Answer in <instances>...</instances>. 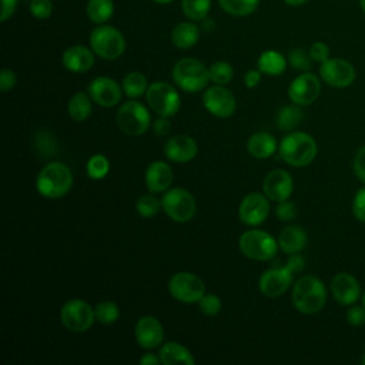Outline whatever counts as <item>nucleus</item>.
I'll use <instances>...</instances> for the list:
<instances>
[{
	"mask_svg": "<svg viewBox=\"0 0 365 365\" xmlns=\"http://www.w3.org/2000/svg\"><path fill=\"white\" fill-rule=\"evenodd\" d=\"M269 214V201L265 194L250 192L247 194L238 207V217L242 224L248 227H257L262 224Z\"/></svg>",
	"mask_w": 365,
	"mask_h": 365,
	"instance_id": "14",
	"label": "nucleus"
},
{
	"mask_svg": "<svg viewBox=\"0 0 365 365\" xmlns=\"http://www.w3.org/2000/svg\"><path fill=\"white\" fill-rule=\"evenodd\" d=\"M202 21V29L204 30H207V31H212V29L215 27V24H214V21L212 20H210V19H204V20H201Z\"/></svg>",
	"mask_w": 365,
	"mask_h": 365,
	"instance_id": "54",
	"label": "nucleus"
},
{
	"mask_svg": "<svg viewBox=\"0 0 365 365\" xmlns=\"http://www.w3.org/2000/svg\"><path fill=\"white\" fill-rule=\"evenodd\" d=\"M202 104L208 113L218 118L231 117L237 108V100L234 94L220 84H215L204 91Z\"/></svg>",
	"mask_w": 365,
	"mask_h": 365,
	"instance_id": "13",
	"label": "nucleus"
},
{
	"mask_svg": "<svg viewBox=\"0 0 365 365\" xmlns=\"http://www.w3.org/2000/svg\"><path fill=\"white\" fill-rule=\"evenodd\" d=\"M319 93L321 81L314 73L309 71H302L291 81L288 87L289 100L298 106L312 104L318 98Z\"/></svg>",
	"mask_w": 365,
	"mask_h": 365,
	"instance_id": "15",
	"label": "nucleus"
},
{
	"mask_svg": "<svg viewBox=\"0 0 365 365\" xmlns=\"http://www.w3.org/2000/svg\"><path fill=\"white\" fill-rule=\"evenodd\" d=\"M29 10L33 17L38 20H47L53 13V3L51 0H31Z\"/></svg>",
	"mask_w": 365,
	"mask_h": 365,
	"instance_id": "41",
	"label": "nucleus"
},
{
	"mask_svg": "<svg viewBox=\"0 0 365 365\" xmlns=\"http://www.w3.org/2000/svg\"><path fill=\"white\" fill-rule=\"evenodd\" d=\"M168 292L171 297H174L177 301L184 304H194L201 299V297L205 294V285L204 281L187 271L175 272L170 281H168Z\"/></svg>",
	"mask_w": 365,
	"mask_h": 365,
	"instance_id": "10",
	"label": "nucleus"
},
{
	"mask_svg": "<svg viewBox=\"0 0 365 365\" xmlns=\"http://www.w3.org/2000/svg\"><path fill=\"white\" fill-rule=\"evenodd\" d=\"M211 0H181V10L192 21H201L208 16Z\"/></svg>",
	"mask_w": 365,
	"mask_h": 365,
	"instance_id": "34",
	"label": "nucleus"
},
{
	"mask_svg": "<svg viewBox=\"0 0 365 365\" xmlns=\"http://www.w3.org/2000/svg\"><path fill=\"white\" fill-rule=\"evenodd\" d=\"M308 242V235L305 232V230L299 225H288L285 227L278 237V245L279 248L289 254H295L299 252L305 248Z\"/></svg>",
	"mask_w": 365,
	"mask_h": 365,
	"instance_id": "24",
	"label": "nucleus"
},
{
	"mask_svg": "<svg viewBox=\"0 0 365 365\" xmlns=\"http://www.w3.org/2000/svg\"><path fill=\"white\" fill-rule=\"evenodd\" d=\"M134 334L138 345L144 349H154L160 346L164 339V328L153 315L141 317L135 324Z\"/></svg>",
	"mask_w": 365,
	"mask_h": 365,
	"instance_id": "20",
	"label": "nucleus"
},
{
	"mask_svg": "<svg viewBox=\"0 0 365 365\" xmlns=\"http://www.w3.org/2000/svg\"><path fill=\"white\" fill-rule=\"evenodd\" d=\"M161 207V200L157 198L154 194H143L138 197L135 202V210L143 218H153L158 214Z\"/></svg>",
	"mask_w": 365,
	"mask_h": 365,
	"instance_id": "37",
	"label": "nucleus"
},
{
	"mask_svg": "<svg viewBox=\"0 0 365 365\" xmlns=\"http://www.w3.org/2000/svg\"><path fill=\"white\" fill-rule=\"evenodd\" d=\"M257 66L262 74L279 76L287 68V60L279 51L267 50V51L261 53V56L258 57Z\"/></svg>",
	"mask_w": 365,
	"mask_h": 365,
	"instance_id": "28",
	"label": "nucleus"
},
{
	"mask_svg": "<svg viewBox=\"0 0 365 365\" xmlns=\"http://www.w3.org/2000/svg\"><path fill=\"white\" fill-rule=\"evenodd\" d=\"M362 364L365 365V352H364V355H362Z\"/></svg>",
	"mask_w": 365,
	"mask_h": 365,
	"instance_id": "59",
	"label": "nucleus"
},
{
	"mask_svg": "<svg viewBox=\"0 0 365 365\" xmlns=\"http://www.w3.org/2000/svg\"><path fill=\"white\" fill-rule=\"evenodd\" d=\"M285 4L291 6V7H299V6H304L305 3H308L309 0H284Z\"/></svg>",
	"mask_w": 365,
	"mask_h": 365,
	"instance_id": "55",
	"label": "nucleus"
},
{
	"mask_svg": "<svg viewBox=\"0 0 365 365\" xmlns=\"http://www.w3.org/2000/svg\"><path fill=\"white\" fill-rule=\"evenodd\" d=\"M170 117H160V118H157L155 121H154V124H153V130H154V133L157 134V135H167L168 133H170V130H171V123H170V120H168Z\"/></svg>",
	"mask_w": 365,
	"mask_h": 365,
	"instance_id": "51",
	"label": "nucleus"
},
{
	"mask_svg": "<svg viewBox=\"0 0 365 365\" xmlns=\"http://www.w3.org/2000/svg\"><path fill=\"white\" fill-rule=\"evenodd\" d=\"M361 304L365 307V291H364L362 295H361Z\"/></svg>",
	"mask_w": 365,
	"mask_h": 365,
	"instance_id": "58",
	"label": "nucleus"
},
{
	"mask_svg": "<svg viewBox=\"0 0 365 365\" xmlns=\"http://www.w3.org/2000/svg\"><path fill=\"white\" fill-rule=\"evenodd\" d=\"M198 153L197 141L187 134L170 137L164 144V154L174 163H188Z\"/></svg>",
	"mask_w": 365,
	"mask_h": 365,
	"instance_id": "21",
	"label": "nucleus"
},
{
	"mask_svg": "<svg viewBox=\"0 0 365 365\" xmlns=\"http://www.w3.org/2000/svg\"><path fill=\"white\" fill-rule=\"evenodd\" d=\"M346 322L352 327H361L365 324V307L352 304L346 311Z\"/></svg>",
	"mask_w": 365,
	"mask_h": 365,
	"instance_id": "45",
	"label": "nucleus"
},
{
	"mask_svg": "<svg viewBox=\"0 0 365 365\" xmlns=\"http://www.w3.org/2000/svg\"><path fill=\"white\" fill-rule=\"evenodd\" d=\"M161 359H160V355H155L153 352H147L144 354L141 358H140V364L141 365H157L160 364Z\"/></svg>",
	"mask_w": 365,
	"mask_h": 365,
	"instance_id": "53",
	"label": "nucleus"
},
{
	"mask_svg": "<svg viewBox=\"0 0 365 365\" xmlns=\"http://www.w3.org/2000/svg\"><path fill=\"white\" fill-rule=\"evenodd\" d=\"M60 319L68 331L86 332L96 321L94 308H91V305L83 299H68L61 307Z\"/></svg>",
	"mask_w": 365,
	"mask_h": 365,
	"instance_id": "11",
	"label": "nucleus"
},
{
	"mask_svg": "<svg viewBox=\"0 0 365 365\" xmlns=\"http://www.w3.org/2000/svg\"><path fill=\"white\" fill-rule=\"evenodd\" d=\"M288 267V269L291 272H301L304 268H305V259L299 255V252H295V254H289L288 257V261L285 264Z\"/></svg>",
	"mask_w": 365,
	"mask_h": 365,
	"instance_id": "49",
	"label": "nucleus"
},
{
	"mask_svg": "<svg viewBox=\"0 0 365 365\" xmlns=\"http://www.w3.org/2000/svg\"><path fill=\"white\" fill-rule=\"evenodd\" d=\"M304 120V111L298 104L284 106L277 114V125L281 131H292Z\"/></svg>",
	"mask_w": 365,
	"mask_h": 365,
	"instance_id": "31",
	"label": "nucleus"
},
{
	"mask_svg": "<svg viewBox=\"0 0 365 365\" xmlns=\"http://www.w3.org/2000/svg\"><path fill=\"white\" fill-rule=\"evenodd\" d=\"M145 98L150 108L160 117H173L181 107L180 94L171 84L164 81L151 83L145 91Z\"/></svg>",
	"mask_w": 365,
	"mask_h": 365,
	"instance_id": "9",
	"label": "nucleus"
},
{
	"mask_svg": "<svg viewBox=\"0 0 365 365\" xmlns=\"http://www.w3.org/2000/svg\"><path fill=\"white\" fill-rule=\"evenodd\" d=\"M91 97L90 94H86L83 91L76 93L68 104H67V111L68 115L74 120V121H84L86 118L90 117L91 111H93V106H91Z\"/></svg>",
	"mask_w": 365,
	"mask_h": 365,
	"instance_id": "29",
	"label": "nucleus"
},
{
	"mask_svg": "<svg viewBox=\"0 0 365 365\" xmlns=\"http://www.w3.org/2000/svg\"><path fill=\"white\" fill-rule=\"evenodd\" d=\"M292 277L294 272H291L287 265L274 267L261 274L258 288L265 297L277 298L288 291L292 284Z\"/></svg>",
	"mask_w": 365,
	"mask_h": 365,
	"instance_id": "16",
	"label": "nucleus"
},
{
	"mask_svg": "<svg viewBox=\"0 0 365 365\" xmlns=\"http://www.w3.org/2000/svg\"><path fill=\"white\" fill-rule=\"evenodd\" d=\"M297 212H298V210H297L295 202H292L289 200L278 202V205L275 208V215L281 221H292L297 217Z\"/></svg>",
	"mask_w": 365,
	"mask_h": 365,
	"instance_id": "44",
	"label": "nucleus"
},
{
	"mask_svg": "<svg viewBox=\"0 0 365 365\" xmlns=\"http://www.w3.org/2000/svg\"><path fill=\"white\" fill-rule=\"evenodd\" d=\"M94 315L100 324H114L120 317V308L113 301H101L94 307Z\"/></svg>",
	"mask_w": 365,
	"mask_h": 365,
	"instance_id": "35",
	"label": "nucleus"
},
{
	"mask_svg": "<svg viewBox=\"0 0 365 365\" xmlns=\"http://www.w3.org/2000/svg\"><path fill=\"white\" fill-rule=\"evenodd\" d=\"M63 66L73 73H86L94 66V51L86 46H71L64 50Z\"/></svg>",
	"mask_w": 365,
	"mask_h": 365,
	"instance_id": "23",
	"label": "nucleus"
},
{
	"mask_svg": "<svg viewBox=\"0 0 365 365\" xmlns=\"http://www.w3.org/2000/svg\"><path fill=\"white\" fill-rule=\"evenodd\" d=\"M312 58L309 56V51L298 47V48H292L288 53V63L291 64L292 68L299 70V71H308L312 66Z\"/></svg>",
	"mask_w": 365,
	"mask_h": 365,
	"instance_id": "39",
	"label": "nucleus"
},
{
	"mask_svg": "<svg viewBox=\"0 0 365 365\" xmlns=\"http://www.w3.org/2000/svg\"><path fill=\"white\" fill-rule=\"evenodd\" d=\"M115 121L118 128L131 137H137L144 134L151 123L150 113L143 103L135 100L125 101L117 111Z\"/></svg>",
	"mask_w": 365,
	"mask_h": 365,
	"instance_id": "8",
	"label": "nucleus"
},
{
	"mask_svg": "<svg viewBox=\"0 0 365 365\" xmlns=\"http://www.w3.org/2000/svg\"><path fill=\"white\" fill-rule=\"evenodd\" d=\"M161 207L164 212L177 222L190 221L197 211L194 195L181 187L168 188L161 197Z\"/></svg>",
	"mask_w": 365,
	"mask_h": 365,
	"instance_id": "7",
	"label": "nucleus"
},
{
	"mask_svg": "<svg viewBox=\"0 0 365 365\" xmlns=\"http://www.w3.org/2000/svg\"><path fill=\"white\" fill-rule=\"evenodd\" d=\"M87 175L93 180H101L104 178L110 171V161L103 154H94L88 158L86 164Z\"/></svg>",
	"mask_w": 365,
	"mask_h": 365,
	"instance_id": "36",
	"label": "nucleus"
},
{
	"mask_svg": "<svg viewBox=\"0 0 365 365\" xmlns=\"http://www.w3.org/2000/svg\"><path fill=\"white\" fill-rule=\"evenodd\" d=\"M17 83V77L16 73L10 68H3L0 73V90L3 93H7L9 90H11Z\"/></svg>",
	"mask_w": 365,
	"mask_h": 365,
	"instance_id": "48",
	"label": "nucleus"
},
{
	"mask_svg": "<svg viewBox=\"0 0 365 365\" xmlns=\"http://www.w3.org/2000/svg\"><path fill=\"white\" fill-rule=\"evenodd\" d=\"M241 252L254 261H269L278 251V240L262 230H248L238 240Z\"/></svg>",
	"mask_w": 365,
	"mask_h": 365,
	"instance_id": "6",
	"label": "nucleus"
},
{
	"mask_svg": "<svg viewBox=\"0 0 365 365\" xmlns=\"http://www.w3.org/2000/svg\"><path fill=\"white\" fill-rule=\"evenodd\" d=\"M319 77L324 83L335 88L351 86L356 77L355 67L345 58H328L319 66Z\"/></svg>",
	"mask_w": 365,
	"mask_h": 365,
	"instance_id": "12",
	"label": "nucleus"
},
{
	"mask_svg": "<svg viewBox=\"0 0 365 365\" xmlns=\"http://www.w3.org/2000/svg\"><path fill=\"white\" fill-rule=\"evenodd\" d=\"M309 56L314 61L317 63H322L325 60L329 58V47L328 44H325L324 41H315L311 44L309 47Z\"/></svg>",
	"mask_w": 365,
	"mask_h": 365,
	"instance_id": "47",
	"label": "nucleus"
},
{
	"mask_svg": "<svg viewBox=\"0 0 365 365\" xmlns=\"http://www.w3.org/2000/svg\"><path fill=\"white\" fill-rule=\"evenodd\" d=\"M121 87H123V91L128 97L137 98V97H141L143 94H145L148 84H147V78L144 74H141L138 71H131L123 78Z\"/></svg>",
	"mask_w": 365,
	"mask_h": 365,
	"instance_id": "32",
	"label": "nucleus"
},
{
	"mask_svg": "<svg viewBox=\"0 0 365 365\" xmlns=\"http://www.w3.org/2000/svg\"><path fill=\"white\" fill-rule=\"evenodd\" d=\"M200 38V27L191 21L178 23L171 33V40L177 48L187 50L197 44Z\"/></svg>",
	"mask_w": 365,
	"mask_h": 365,
	"instance_id": "27",
	"label": "nucleus"
},
{
	"mask_svg": "<svg viewBox=\"0 0 365 365\" xmlns=\"http://www.w3.org/2000/svg\"><path fill=\"white\" fill-rule=\"evenodd\" d=\"M87 17L94 24H104L114 13L113 0H88L86 6Z\"/></svg>",
	"mask_w": 365,
	"mask_h": 365,
	"instance_id": "30",
	"label": "nucleus"
},
{
	"mask_svg": "<svg viewBox=\"0 0 365 365\" xmlns=\"http://www.w3.org/2000/svg\"><path fill=\"white\" fill-rule=\"evenodd\" d=\"M358 3H359V7H361V10L365 13V0H358Z\"/></svg>",
	"mask_w": 365,
	"mask_h": 365,
	"instance_id": "57",
	"label": "nucleus"
},
{
	"mask_svg": "<svg viewBox=\"0 0 365 365\" xmlns=\"http://www.w3.org/2000/svg\"><path fill=\"white\" fill-rule=\"evenodd\" d=\"M262 190L269 200L275 202H281V201L289 200L294 191V180L288 171L277 168L269 171L265 175L262 182Z\"/></svg>",
	"mask_w": 365,
	"mask_h": 365,
	"instance_id": "18",
	"label": "nucleus"
},
{
	"mask_svg": "<svg viewBox=\"0 0 365 365\" xmlns=\"http://www.w3.org/2000/svg\"><path fill=\"white\" fill-rule=\"evenodd\" d=\"M208 73H210V81H212L214 84H220V86H224V84L230 83L234 77L232 66L227 61L212 63L208 67Z\"/></svg>",
	"mask_w": 365,
	"mask_h": 365,
	"instance_id": "38",
	"label": "nucleus"
},
{
	"mask_svg": "<svg viewBox=\"0 0 365 365\" xmlns=\"http://www.w3.org/2000/svg\"><path fill=\"white\" fill-rule=\"evenodd\" d=\"M221 9L235 17H244L254 13L259 0H218Z\"/></svg>",
	"mask_w": 365,
	"mask_h": 365,
	"instance_id": "33",
	"label": "nucleus"
},
{
	"mask_svg": "<svg viewBox=\"0 0 365 365\" xmlns=\"http://www.w3.org/2000/svg\"><path fill=\"white\" fill-rule=\"evenodd\" d=\"M153 1H155L157 4H168V3H171L173 0H153Z\"/></svg>",
	"mask_w": 365,
	"mask_h": 365,
	"instance_id": "56",
	"label": "nucleus"
},
{
	"mask_svg": "<svg viewBox=\"0 0 365 365\" xmlns=\"http://www.w3.org/2000/svg\"><path fill=\"white\" fill-rule=\"evenodd\" d=\"M160 359L164 365H194L195 359L191 352L175 341L165 342L160 346Z\"/></svg>",
	"mask_w": 365,
	"mask_h": 365,
	"instance_id": "25",
	"label": "nucleus"
},
{
	"mask_svg": "<svg viewBox=\"0 0 365 365\" xmlns=\"http://www.w3.org/2000/svg\"><path fill=\"white\" fill-rule=\"evenodd\" d=\"M198 307L204 315L212 317L221 311V299L215 294H204L198 301Z\"/></svg>",
	"mask_w": 365,
	"mask_h": 365,
	"instance_id": "40",
	"label": "nucleus"
},
{
	"mask_svg": "<svg viewBox=\"0 0 365 365\" xmlns=\"http://www.w3.org/2000/svg\"><path fill=\"white\" fill-rule=\"evenodd\" d=\"M277 150L278 147L274 135L267 131H258L252 134L247 141V151L258 160L271 157Z\"/></svg>",
	"mask_w": 365,
	"mask_h": 365,
	"instance_id": "26",
	"label": "nucleus"
},
{
	"mask_svg": "<svg viewBox=\"0 0 365 365\" xmlns=\"http://www.w3.org/2000/svg\"><path fill=\"white\" fill-rule=\"evenodd\" d=\"M352 168L356 178L365 184V145L356 150L352 161Z\"/></svg>",
	"mask_w": 365,
	"mask_h": 365,
	"instance_id": "46",
	"label": "nucleus"
},
{
	"mask_svg": "<svg viewBox=\"0 0 365 365\" xmlns=\"http://www.w3.org/2000/svg\"><path fill=\"white\" fill-rule=\"evenodd\" d=\"M261 71L259 70H248L247 73H245V76H244V83H245V86L248 87V88H254L258 83H259V80H261Z\"/></svg>",
	"mask_w": 365,
	"mask_h": 365,
	"instance_id": "52",
	"label": "nucleus"
},
{
	"mask_svg": "<svg viewBox=\"0 0 365 365\" xmlns=\"http://www.w3.org/2000/svg\"><path fill=\"white\" fill-rule=\"evenodd\" d=\"M88 41L94 54L104 60H115L125 51V38L113 26L98 24L90 33Z\"/></svg>",
	"mask_w": 365,
	"mask_h": 365,
	"instance_id": "5",
	"label": "nucleus"
},
{
	"mask_svg": "<svg viewBox=\"0 0 365 365\" xmlns=\"http://www.w3.org/2000/svg\"><path fill=\"white\" fill-rule=\"evenodd\" d=\"M291 299L301 314H317L327 302V288L324 282L314 275H302L292 285Z\"/></svg>",
	"mask_w": 365,
	"mask_h": 365,
	"instance_id": "1",
	"label": "nucleus"
},
{
	"mask_svg": "<svg viewBox=\"0 0 365 365\" xmlns=\"http://www.w3.org/2000/svg\"><path fill=\"white\" fill-rule=\"evenodd\" d=\"M331 292L335 301L344 307L356 304L362 295L359 281L349 272H338L332 277Z\"/></svg>",
	"mask_w": 365,
	"mask_h": 365,
	"instance_id": "19",
	"label": "nucleus"
},
{
	"mask_svg": "<svg viewBox=\"0 0 365 365\" xmlns=\"http://www.w3.org/2000/svg\"><path fill=\"white\" fill-rule=\"evenodd\" d=\"M74 177L68 165L60 161L47 163L37 174V191L46 198L64 197L73 187Z\"/></svg>",
	"mask_w": 365,
	"mask_h": 365,
	"instance_id": "2",
	"label": "nucleus"
},
{
	"mask_svg": "<svg viewBox=\"0 0 365 365\" xmlns=\"http://www.w3.org/2000/svg\"><path fill=\"white\" fill-rule=\"evenodd\" d=\"M174 83L185 93H197L205 88L210 81L208 68L197 58L185 57L173 67Z\"/></svg>",
	"mask_w": 365,
	"mask_h": 365,
	"instance_id": "4",
	"label": "nucleus"
},
{
	"mask_svg": "<svg viewBox=\"0 0 365 365\" xmlns=\"http://www.w3.org/2000/svg\"><path fill=\"white\" fill-rule=\"evenodd\" d=\"M36 147L38 151H41L43 155H53L56 153L54 150V135L50 134L48 131H40L36 135Z\"/></svg>",
	"mask_w": 365,
	"mask_h": 365,
	"instance_id": "42",
	"label": "nucleus"
},
{
	"mask_svg": "<svg viewBox=\"0 0 365 365\" xmlns=\"http://www.w3.org/2000/svg\"><path fill=\"white\" fill-rule=\"evenodd\" d=\"M352 214L359 222L365 224V185L361 187L354 195Z\"/></svg>",
	"mask_w": 365,
	"mask_h": 365,
	"instance_id": "43",
	"label": "nucleus"
},
{
	"mask_svg": "<svg viewBox=\"0 0 365 365\" xmlns=\"http://www.w3.org/2000/svg\"><path fill=\"white\" fill-rule=\"evenodd\" d=\"M87 91L94 103H97L101 107H114L120 103L123 87L118 86L117 81H114L111 77L100 76L96 77L87 87Z\"/></svg>",
	"mask_w": 365,
	"mask_h": 365,
	"instance_id": "17",
	"label": "nucleus"
},
{
	"mask_svg": "<svg viewBox=\"0 0 365 365\" xmlns=\"http://www.w3.org/2000/svg\"><path fill=\"white\" fill-rule=\"evenodd\" d=\"M173 170L165 161L151 163L144 175L145 187L150 192H164L171 187L173 182Z\"/></svg>",
	"mask_w": 365,
	"mask_h": 365,
	"instance_id": "22",
	"label": "nucleus"
},
{
	"mask_svg": "<svg viewBox=\"0 0 365 365\" xmlns=\"http://www.w3.org/2000/svg\"><path fill=\"white\" fill-rule=\"evenodd\" d=\"M17 4H19V0H1V16H0L1 23L7 21L14 14Z\"/></svg>",
	"mask_w": 365,
	"mask_h": 365,
	"instance_id": "50",
	"label": "nucleus"
},
{
	"mask_svg": "<svg viewBox=\"0 0 365 365\" xmlns=\"http://www.w3.org/2000/svg\"><path fill=\"white\" fill-rule=\"evenodd\" d=\"M278 153L287 164L292 167H305L315 160L318 147L311 134L291 131L281 140Z\"/></svg>",
	"mask_w": 365,
	"mask_h": 365,
	"instance_id": "3",
	"label": "nucleus"
}]
</instances>
